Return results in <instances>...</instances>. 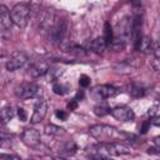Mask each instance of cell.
<instances>
[{
	"label": "cell",
	"mask_w": 160,
	"mask_h": 160,
	"mask_svg": "<svg viewBox=\"0 0 160 160\" xmlns=\"http://www.w3.org/2000/svg\"><path fill=\"white\" fill-rule=\"evenodd\" d=\"M130 149L121 142H99L86 148V152L91 156H121L130 154Z\"/></svg>",
	"instance_id": "cell-1"
},
{
	"label": "cell",
	"mask_w": 160,
	"mask_h": 160,
	"mask_svg": "<svg viewBox=\"0 0 160 160\" xmlns=\"http://www.w3.org/2000/svg\"><path fill=\"white\" fill-rule=\"evenodd\" d=\"M30 12H31V6L29 4L19 2V4L14 5L12 9L10 10V16H11L12 24L20 29H24L29 22Z\"/></svg>",
	"instance_id": "cell-2"
},
{
	"label": "cell",
	"mask_w": 160,
	"mask_h": 160,
	"mask_svg": "<svg viewBox=\"0 0 160 160\" xmlns=\"http://www.w3.org/2000/svg\"><path fill=\"white\" fill-rule=\"evenodd\" d=\"M89 134L96 139L99 142H112L116 131L112 126L104 125V124H95L89 128Z\"/></svg>",
	"instance_id": "cell-3"
},
{
	"label": "cell",
	"mask_w": 160,
	"mask_h": 160,
	"mask_svg": "<svg viewBox=\"0 0 160 160\" xmlns=\"http://www.w3.org/2000/svg\"><path fill=\"white\" fill-rule=\"evenodd\" d=\"M15 95L21 100L28 99H40L41 88L35 82H22L15 88Z\"/></svg>",
	"instance_id": "cell-4"
},
{
	"label": "cell",
	"mask_w": 160,
	"mask_h": 160,
	"mask_svg": "<svg viewBox=\"0 0 160 160\" xmlns=\"http://www.w3.org/2000/svg\"><path fill=\"white\" fill-rule=\"evenodd\" d=\"M68 34V21L65 19H58L54 29L49 34V38L55 44H62Z\"/></svg>",
	"instance_id": "cell-5"
},
{
	"label": "cell",
	"mask_w": 160,
	"mask_h": 160,
	"mask_svg": "<svg viewBox=\"0 0 160 160\" xmlns=\"http://www.w3.org/2000/svg\"><path fill=\"white\" fill-rule=\"evenodd\" d=\"M26 61H28V55L24 51H14L6 60L5 68L8 71L14 72V71L21 69L26 64Z\"/></svg>",
	"instance_id": "cell-6"
},
{
	"label": "cell",
	"mask_w": 160,
	"mask_h": 160,
	"mask_svg": "<svg viewBox=\"0 0 160 160\" xmlns=\"http://www.w3.org/2000/svg\"><path fill=\"white\" fill-rule=\"evenodd\" d=\"M11 16L10 11L5 5H0V35L2 40H8L10 38V28H11Z\"/></svg>",
	"instance_id": "cell-7"
},
{
	"label": "cell",
	"mask_w": 160,
	"mask_h": 160,
	"mask_svg": "<svg viewBox=\"0 0 160 160\" xmlns=\"http://www.w3.org/2000/svg\"><path fill=\"white\" fill-rule=\"evenodd\" d=\"M118 94V89L114 88L112 85H108V84H102V85H96L92 90H91V96L96 100H105V99H110L112 96H115Z\"/></svg>",
	"instance_id": "cell-8"
},
{
	"label": "cell",
	"mask_w": 160,
	"mask_h": 160,
	"mask_svg": "<svg viewBox=\"0 0 160 160\" xmlns=\"http://www.w3.org/2000/svg\"><path fill=\"white\" fill-rule=\"evenodd\" d=\"M21 141L29 148H38L40 144V132L34 128H26L21 134Z\"/></svg>",
	"instance_id": "cell-9"
},
{
	"label": "cell",
	"mask_w": 160,
	"mask_h": 160,
	"mask_svg": "<svg viewBox=\"0 0 160 160\" xmlns=\"http://www.w3.org/2000/svg\"><path fill=\"white\" fill-rule=\"evenodd\" d=\"M49 70H50V64H49L48 61H45V60H38V61L32 62V64L29 66L28 74H29L31 78L36 79V78H40V76L46 75V74L49 72Z\"/></svg>",
	"instance_id": "cell-10"
},
{
	"label": "cell",
	"mask_w": 160,
	"mask_h": 160,
	"mask_svg": "<svg viewBox=\"0 0 160 160\" xmlns=\"http://www.w3.org/2000/svg\"><path fill=\"white\" fill-rule=\"evenodd\" d=\"M46 112H48V102H46L44 99H38V101H36L35 105H34V111H32L30 122H31V124H38V122H40V121L45 118Z\"/></svg>",
	"instance_id": "cell-11"
},
{
	"label": "cell",
	"mask_w": 160,
	"mask_h": 160,
	"mask_svg": "<svg viewBox=\"0 0 160 160\" xmlns=\"http://www.w3.org/2000/svg\"><path fill=\"white\" fill-rule=\"evenodd\" d=\"M111 115L119 120V121H134L135 119V114L132 111V109L128 108V106H116L114 109H111Z\"/></svg>",
	"instance_id": "cell-12"
},
{
	"label": "cell",
	"mask_w": 160,
	"mask_h": 160,
	"mask_svg": "<svg viewBox=\"0 0 160 160\" xmlns=\"http://www.w3.org/2000/svg\"><path fill=\"white\" fill-rule=\"evenodd\" d=\"M134 45L138 51L144 52V54H149L152 50V41H151V38H149L148 35H141L134 42Z\"/></svg>",
	"instance_id": "cell-13"
},
{
	"label": "cell",
	"mask_w": 160,
	"mask_h": 160,
	"mask_svg": "<svg viewBox=\"0 0 160 160\" xmlns=\"http://www.w3.org/2000/svg\"><path fill=\"white\" fill-rule=\"evenodd\" d=\"M106 48H108V44H106L104 36H101V38H96V39L91 40V42L89 44V49H90L91 51L96 52V54H101V52H104V50H105Z\"/></svg>",
	"instance_id": "cell-14"
},
{
	"label": "cell",
	"mask_w": 160,
	"mask_h": 160,
	"mask_svg": "<svg viewBox=\"0 0 160 160\" xmlns=\"http://www.w3.org/2000/svg\"><path fill=\"white\" fill-rule=\"evenodd\" d=\"M15 115V110L11 105H5L1 108V112H0V116H1V125H5L8 124Z\"/></svg>",
	"instance_id": "cell-15"
},
{
	"label": "cell",
	"mask_w": 160,
	"mask_h": 160,
	"mask_svg": "<svg viewBox=\"0 0 160 160\" xmlns=\"http://www.w3.org/2000/svg\"><path fill=\"white\" fill-rule=\"evenodd\" d=\"M76 151H78V145H76L75 141H72V140L66 141V142L61 146V150H60V152H61L62 155H66V156H72L74 154H76Z\"/></svg>",
	"instance_id": "cell-16"
},
{
	"label": "cell",
	"mask_w": 160,
	"mask_h": 160,
	"mask_svg": "<svg viewBox=\"0 0 160 160\" xmlns=\"http://www.w3.org/2000/svg\"><path fill=\"white\" fill-rule=\"evenodd\" d=\"M44 130H45V134L49 136H61L65 134V130L62 128L54 125V124H48Z\"/></svg>",
	"instance_id": "cell-17"
},
{
	"label": "cell",
	"mask_w": 160,
	"mask_h": 160,
	"mask_svg": "<svg viewBox=\"0 0 160 160\" xmlns=\"http://www.w3.org/2000/svg\"><path fill=\"white\" fill-rule=\"evenodd\" d=\"M129 94L134 98H142L146 94V88L139 84H131L129 86Z\"/></svg>",
	"instance_id": "cell-18"
},
{
	"label": "cell",
	"mask_w": 160,
	"mask_h": 160,
	"mask_svg": "<svg viewBox=\"0 0 160 160\" xmlns=\"http://www.w3.org/2000/svg\"><path fill=\"white\" fill-rule=\"evenodd\" d=\"M94 114L96 116L101 118V116H105L108 114H111V109H110V106L106 102H100V104L94 106Z\"/></svg>",
	"instance_id": "cell-19"
},
{
	"label": "cell",
	"mask_w": 160,
	"mask_h": 160,
	"mask_svg": "<svg viewBox=\"0 0 160 160\" xmlns=\"http://www.w3.org/2000/svg\"><path fill=\"white\" fill-rule=\"evenodd\" d=\"M104 39H105L108 46H110L114 40V30L109 22H105V25H104Z\"/></svg>",
	"instance_id": "cell-20"
},
{
	"label": "cell",
	"mask_w": 160,
	"mask_h": 160,
	"mask_svg": "<svg viewBox=\"0 0 160 160\" xmlns=\"http://www.w3.org/2000/svg\"><path fill=\"white\" fill-rule=\"evenodd\" d=\"M148 115L150 118H159L160 116V102H155L154 105H151L148 110Z\"/></svg>",
	"instance_id": "cell-21"
},
{
	"label": "cell",
	"mask_w": 160,
	"mask_h": 160,
	"mask_svg": "<svg viewBox=\"0 0 160 160\" xmlns=\"http://www.w3.org/2000/svg\"><path fill=\"white\" fill-rule=\"evenodd\" d=\"M52 90H54V92L58 94V95H65V94L68 92L66 86H64V85L60 84V82H55V84L52 85Z\"/></svg>",
	"instance_id": "cell-22"
},
{
	"label": "cell",
	"mask_w": 160,
	"mask_h": 160,
	"mask_svg": "<svg viewBox=\"0 0 160 160\" xmlns=\"http://www.w3.org/2000/svg\"><path fill=\"white\" fill-rule=\"evenodd\" d=\"M11 144V135L8 134L5 131L1 132V146H6V145H10Z\"/></svg>",
	"instance_id": "cell-23"
},
{
	"label": "cell",
	"mask_w": 160,
	"mask_h": 160,
	"mask_svg": "<svg viewBox=\"0 0 160 160\" xmlns=\"http://www.w3.org/2000/svg\"><path fill=\"white\" fill-rule=\"evenodd\" d=\"M79 85L82 88H88L90 85V78L88 75H81L79 79Z\"/></svg>",
	"instance_id": "cell-24"
},
{
	"label": "cell",
	"mask_w": 160,
	"mask_h": 160,
	"mask_svg": "<svg viewBox=\"0 0 160 160\" xmlns=\"http://www.w3.org/2000/svg\"><path fill=\"white\" fill-rule=\"evenodd\" d=\"M0 160H21V158L14 154H1Z\"/></svg>",
	"instance_id": "cell-25"
},
{
	"label": "cell",
	"mask_w": 160,
	"mask_h": 160,
	"mask_svg": "<svg viewBox=\"0 0 160 160\" xmlns=\"http://www.w3.org/2000/svg\"><path fill=\"white\" fill-rule=\"evenodd\" d=\"M18 116H19V120L20 121H26L28 120V116H26V112L24 110V108H18Z\"/></svg>",
	"instance_id": "cell-26"
},
{
	"label": "cell",
	"mask_w": 160,
	"mask_h": 160,
	"mask_svg": "<svg viewBox=\"0 0 160 160\" xmlns=\"http://www.w3.org/2000/svg\"><path fill=\"white\" fill-rule=\"evenodd\" d=\"M55 116H56L58 119H60V120H66L68 114H66L64 110H56V111H55Z\"/></svg>",
	"instance_id": "cell-27"
},
{
	"label": "cell",
	"mask_w": 160,
	"mask_h": 160,
	"mask_svg": "<svg viewBox=\"0 0 160 160\" xmlns=\"http://www.w3.org/2000/svg\"><path fill=\"white\" fill-rule=\"evenodd\" d=\"M152 68H154V70H155L156 72H160V59L155 58V59L152 60Z\"/></svg>",
	"instance_id": "cell-28"
},
{
	"label": "cell",
	"mask_w": 160,
	"mask_h": 160,
	"mask_svg": "<svg viewBox=\"0 0 160 160\" xmlns=\"http://www.w3.org/2000/svg\"><path fill=\"white\" fill-rule=\"evenodd\" d=\"M76 106H78V100L74 98V99L68 104V108H69L70 110H74V109H76Z\"/></svg>",
	"instance_id": "cell-29"
},
{
	"label": "cell",
	"mask_w": 160,
	"mask_h": 160,
	"mask_svg": "<svg viewBox=\"0 0 160 160\" xmlns=\"http://www.w3.org/2000/svg\"><path fill=\"white\" fill-rule=\"evenodd\" d=\"M149 126H150V120H149V121H145V122L142 124V126H141V129H140V130H141L140 132H141V134H145V132L148 131Z\"/></svg>",
	"instance_id": "cell-30"
},
{
	"label": "cell",
	"mask_w": 160,
	"mask_h": 160,
	"mask_svg": "<svg viewBox=\"0 0 160 160\" xmlns=\"http://www.w3.org/2000/svg\"><path fill=\"white\" fill-rule=\"evenodd\" d=\"M152 141H154V145L156 146V149H158V150H159V152H160V135L155 136V138L152 139Z\"/></svg>",
	"instance_id": "cell-31"
},
{
	"label": "cell",
	"mask_w": 160,
	"mask_h": 160,
	"mask_svg": "<svg viewBox=\"0 0 160 160\" xmlns=\"http://www.w3.org/2000/svg\"><path fill=\"white\" fill-rule=\"evenodd\" d=\"M90 160H111V159L108 156H92Z\"/></svg>",
	"instance_id": "cell-32"
},
{
	"label": "cell",
	"mask_w": 160,
	"mask_h": 160,
	"mask_svg": "<svg viewBox=\"0 0 160 160\" xmlns=\"http://www.w3.org/2000/svg\"><path fill=\"white\" fill-rule=\"evenodd\" d=\"M154 55H155V58H158V59H160V45L154 50Z\"/></svg>",
	"instance_id": "cell-33"
},
{
	"label": "cell",
	"mask_w": 160,
	"mask_h": 160,
	"mask_svg": "<svg viewBox=\"0 0 160 160\" xmlns=\"http://www.w3.org/2000/svg\"><path fill=\"white\" fill-rule=\"evenodd\" d=\"M151 122H152L154 125L159 126V125H160V116H159V118H154V119L151 120Z\"/></svg>",
	"instance_id": "cell-34"
}]
</instances>
